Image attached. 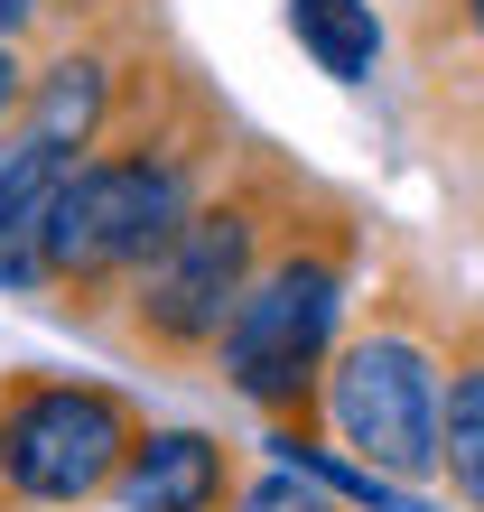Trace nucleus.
<instances>
[{
  "instance_id": "3",
  "label": "nucleus",
  "mask_w": 484,
  "mask_h": 512,
  "mask_svg": "<svg viewBox=\"0 0 484 512\" xmlns=\"http://www.w3.org/2000/svg\"><path fill=\"white\" fill-rule=\"evenodd\" d=\"M354 215L336 196H308L298 224L270 243V261L252 270L242 308L224 317V345H215V373L233 401H252L261 419L298 429L317 401V373L345 336V298H354Z\"/></svg>"
},
{
  "instance_id": "1",
  "label": "nucleus",
  "mask_w": 484,
  "mask_h": 512,
  "mask_svg": "<svg viewBox=\"0 0 484 512\" xmlns=\"http://www.w3.org/2000/svg\"><path fill=\"white\" fill-rule=\"evenodd\" d=\"M233 159L224 149V122L196 84L177 75H131L112 131L84 149L56 187V215H47V289L66 317L103 326L112 298L131 289V270L149 261L177 233V215L215 187V168Z\"/></svg>"
},
{
  "instance_id": "11",
  "label": "nucleus",
  "mask_w": 484,
  "mask_h": 512,
  "mask_svg": "<svg viewBox=\"0 0 484 512\" xmlns=\"http://www.w3.org/2000/svg\"><path fill=\"white\" fill-rule=\"evenodd\" d=\"M233 503H242V512H354V503H336L326 485H308V475H289V466L252 475V485H242Z\"/></svg>"
},
{
  "instance_id": "5",
  "label": "nucleus",
  "mask_w": 484,
  "mask_h": 512,
  "mask_svg": "<svg viewBox=\"0 0 484 512\" xmlns=\"http://www.w3.org/2000/svg\"><path fill=\"white\" fill-rule=\"evenodd\" d=\"M308 410H326V429L354 447V466L391 475V485L419 494L438 475V345L410 317H373L336 336Z\"/></svg>"
},
{
  "instance_id": "6",
  "label": "nucleus",
  "mask_w": 484,
  "mask_h": 512,
  "mask_svg": "<svg viewBox=\"0 0 484 512\" xmlns=\"http://www.w3.org/2000/svg\"><path fill=\"white\" fill-rule=\"evenodd\" d=\"M233 494H242V466H233L224 438L149 429V419H140L131 457H121L112 485H103V503H121V512H224Z\"/></svg>"
},
{
  "instance_id": "8",
  "label": "nucleus",
  "mask_w": 484,
  "mask_h": 512,
  "mask_svg": "<svg viewBox=\"0 0 484 512\" xmlns=\"http://www.w3.org/2000/svg\"><path fill=\"white\" fill-rule=\"evenodd\" d=\"M410 56L447 94V112L484 103V0H419L410 10Z\"/></svg>"
},
{
  "instance_id": "12",
  "label": "nucleus",
  "mask_w": 484,
  "mask_h": 512,
  "mask_svg": "<svg viewBox=\"0 0 484 512\" xmlns=\"http://www.w3.org/2000/svg\"><path fill=\"white\" fill-rule=\"evenodd\" d=\"M38 28H56V0H0V47H28Z\"/></svg>"
},
{
  "instance_id": "7",
  "label": "nucleus",
  "mask_w": 484,
  "mask_h": 512,
  "mask_svg": "<svg viewBox=\"0 0 484 512\" xmlns=\"http://www.w3.org/2000/svg\"><path fill=\"white\" fill-rule=\"evenodd\" d=\"M66 168H75V149L0 140V289H19V298L47 289V215H56Z\"/></svg>"
},
{
  "instance_id": "9",
  "label": "nucleus",
  "mask_w": 484,
  "mask_h": 512,
  "mask_svg": "<svg viewBox=\"0 0 484 512\" xmlns=\"http://www.w3.org/2000/svg\"><path fill=\"white\" fill-rule=\"evenodd\" d=\"M438 475L484 512V345H457V364H438Z\"/></svg>"
},
{
  "instance_id": "10",
  "label": "nucleus",
  "mask_w": 484,
  "mask_h": 512,
  "mask_svg": "<svg viewBox=\"0 0 484 512\" xmlns=\"http://www.w3.org/2000/svg\"><path fill=\"white\" fill-rule=\"evenodd\" d=\"M289 38L317 56V75L363 84L382 66V10L373 0H289Z\"/></svg>"
},
{
  "instance_id": "4",
  "label": "nucleus",
  "mask_w": 484,
  "mask_h": 512,
  "mask_svg": "<svg viewBox=\"0 0 484 512\" xmlns=\"http://www.w3.org/2000/svg\"><path fill=\"white\" fill-rule=\"evenodd\" d=\"M140 438V401L75 373H0V503L84 512Z\"/></svg>"
},
{
  "instance_id": "2",
  "label": "nucleus",
  "mask_w": 484,
  "mask_h": 512,
  "mask_svg": "<svg viewBox=\"0 0 484 512\" xmlns=\"http://www.w3.org/2000/svg\"><path fill=\"white\" fill-rule=\"evenodd\" d=\"M308 196L317 187L289 159L233 149V159L215 168V187L177 215V233L131 270V289L112 298L103 336L131 354V364H149V373H205L215 345H224V317L242 308L252 270L270 261V243L298 224Z\"/></svg>"
},
{
  "instance_id": "13",
  "label": "nucleus",
  "mask_w": 484,
  "mask_h": 512,
  "mask_svg": "<svg viewBox=\"0 0 484 512\" xmlns=\"http://www.w3.org/2000/svg\"><path fill=\"white\" fill-rule=\"evenodd\" d=\"M19 103H28V47H0V131L19 122Z\"/></svg>"
},
{
  "instance_id": "14",
  "label": "nucleus",
  "mask_w": 484,
  "mask_h": 512,
  "mask_svg": "<svg viewBox=\"0 0 484 512\" xmlns=\"http://www.w3.org/2000/svg\"><path fill=\"white\" fill-rule=\"evenodd\" d=\"M457 122H484V103H475V112H457Z\"/></svg>"
}]
</instances>
